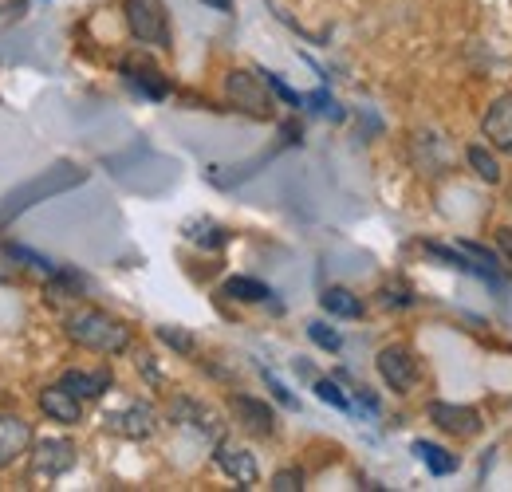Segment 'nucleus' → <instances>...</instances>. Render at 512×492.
Here are the masks:
<instances>
[{
    "instance_id": "f257e3e1",
    "label": "nucleus",
    "mask_w": 512,
    "mask_h": 492,
    "mask_svg": "<svg viewBox=\"0 0 512 492\" xmlns=\"http://www.w3.org/2000/svg\"><path fill=\"white\" fill-rule=\"evenodd\" d=\"M67 339L99 355H123L130 347V327L99 308H79L67 315Z\"/></svg>"
},
{
    "instance_id": "f03ea898",
    "label": "nucleus",
    "mask_w": 512,
    "mask_h": 492,
    "mask_svg": "<svg viewBox=\"0 0 512 492\" xmlns=\"http://www.w3.org/2000/svg\"><path fill=\"white\" fill-rule=\"evenodd\" d=\"M123 12H127L130 36L138 44L158 48V52H170L174 32H170V12H166L162 0H123Z\"/></svg>"
},
{
    "instance_id": "7ed1b4c3",
    "label": "nucleus",
    "mask_w": 512,
    "mask_h": 492,
    "mask_svg": "<svg viewBox=\"0 0 512 492\" xmlns=\"http://www.w3.org/2000/svg\"><path fill=\"white\" fill-rule=\"evenodd\" d=\"M83 182V170H75V166H56V170H44L40 178H32L28 185H20L16 193H8L4 197V205H0V221H8V217H16V213H24L28 205H36V201H44V197H52V193H64L71 185Z\"/></svg>"
},
{
    "instance_id": "20e7f679",
    "label": "nucleus",
    "mask_w": 512,
    "mask_h": 492,
    "mask_svg": "<svg viewBox=\"0 0 512 492\" xmlns=\"http://www.w3.org/2000/svg\"><path fill=\"white\" fill-rule=\"evenodd\" d=\"M264 87H268L264 75H253V71H229V79H225L229 103H233L237 111L253 115V119H272V99H268Z\"/></svg>"
},
{
    "instance_id": "39448f33",
    "label": "nucleus",
    "mask_w": 512,
    "mask_h": 492,
    "mask_svg": "<svg viewBox=\"0 0 512 492\" xmlns=\"http://www.w3.org/2000/svg\"><path fill=\"white\" fill-rule=\"evenodd\" d=\"M379 374H383V382L394 394H410L418 386V378H422V367H418V355L410 347L394 343V347L379 351Z\"/></svg>"
},
{
    "instance_id": "423d86ee",
    "label": "nucleus",
    "mask_w": 512,
    "mask_h": 492,
    "mask_svg": "<svg viewBox=\"0 0 512 492\" xmlns=\"http://www.w3.org/2000/svg\"><path fill=\"white\" fill-rule=\"evenodd\" d=\"M75 465V445L67 437H44L32 445V477L36 481H56Z\"/></svg>"
},
{
    "instance_id": "0eeeda50",
    "label": "nucleus",
    "mask_w": 512,
    "mask_h": 492,
    "mask_svg": "<svg viewBox=\"0 0 512 492\" xmlns=\"http://www.w3.org/2000/svg\"><path fill=\"white\" fill-rule=\"evenodd\" d=\"M213 461H217V469H221L225 477H233L241 489H253L256 481H260L256 457L249 453V449L233 445V441H217V453H213Z\"/></svg>"
},
{
    "instance_id": "6e6552de",
    "label": "nucleus",
    "mask_w": 512,
    "mask_h": 492,
    "mask_svg": "<svg viewBox=\"0 0 512 492\" xmlns=\"http://www.w3.org/2000/svg\"><path fill=\"white\" fill-rule=\"evenodd\" d=\"M229 410H233V418L241 422V430L256 433V437H272V433H276V414H272V406H264L253 394H233V398H229Z\"/></svg>"
},
{
    "instance_id": "1a4fd4ad",
    "label": "nucleus",
    "mask_w": 512,
    "mask_h": 492,
    "mask_svg": "<svg viewBox=\"0 0 512 492\" xmlns=\"http://www.w3.org/2000/svg\"><path fill=\"white\" fill-rule=\"evenodd\" d=\"M481 134L489 138L493 150L501 154H512V91L509 95H497L481 119Z\"/></svg>"
},
{
    "instance_id": "9d476101",
    "label": "nucleus",
    "mask_w": 512,
    "mask_h": 492,
    "mask_svg": "<svg viewBox=\"0 0 512 492\" xmlns=\"http://www.w3.org/2000/svg\"><path fill=\"white\" fill-rule=\"evenodd\" d=\"M430 422L438 430L453 433V437H473V433H481V426H485L473 406H453V402H430Z\"/></svg>"
},
{
    "instance_id": "9b49d317",
    "label": "nucleus",
    "mask_w": 512,
    "mask_h": 492,
    "mask_svg": "<svg viewBox=\"0 0 512 492\" xmlns=\"http://www.w3.org/2000/svg\"><path fill=\"white\" fill-rule=\"evenodd\" d=\"M32 449V426L20 414H0V469L20 461Z\"/></svg>"
},
{
    "instance_id": "f8f14e48",
    "label": "nucleus",
    "mask_w": 512,
    "mask_h": 492,
    "mask_svg": "<svg viewBox=\"0 0 512 492\" xmlns=\"http://www.w3.org/2000/svg\"><path fill=\"white\" fill-rule=\"evenodd\" d=\"M40 410H44L52 422H60V426H75V422L83 418L79 394H71L64 382H60V386H44V390H40Z\"/></svg>"
},
{
    "instance_id": "ddd939ff",
    "label": "nucleus",
    "mask_w": 512,
    "mask_h": 492,
    "mask_svg": "<svg viewBox=\"0 0 512 492\" xmlns=\"http://www.w3.org/2000/svg\"><path fill=\"white\" fill-rule=\"evenodd\" d=\"M107 426L119 433V437L142 441V437H150V433H154V410H150L146 402H130V406H123L119 414H111V418H107Z\"/></svg>"
},
{
    "instance_id": "4468645a",
    "label": "nucleus",
    "mask_w": 512,
    "mask_h": 492,
    "mask_svg": "<svg viewBox=\"0 0 512 492\" xmlns=\"http://www.w3.org/2000/svg\"><path fill=\"white\" fill-rule=\"evenodd\" d=\"M123 75H127L138 91H146L150 99H166V91H170L166 75L146 60V56H127V60H123Z\"/></svg>"
},
{
    "instance_id": "2eb2a0df",
    "label": "nucleus",
    "mask_w": 512,
    "mask_h": 492,
    "mask_svg": "<svg viewBox=\"0 0 512 492\" xmlns=\"http://www.w3.org/2000/svg\"><path fill=\"white\" fill-rule=\"evenodd\" d=\"M64 386L79 398H103L111 390V370H67Z\"/></svg>"
},
{
    "instance_id": "dca6fc26",
    "label": "nucleus",
    "mask_w": 512,
    "mask_h": 492,
    "mask_svg": "<svg viewBox=\"0 0 512 492\" xmlns=\"http://www.w3.org/2000/svg\"><path fill=\"white\" fill-rule=\"evenodd\" d=\"M320 304L327 315H339V319H359L363 315V300L351 288H327L320 296Z\"/></svg>"
},
{
    "instance_id": "f3484780",
    "label": "nucleus",
    "mask_w": 512,
    "mask_h": 492,
    "mask_svg": "<svg viewBox=\"0 0 512 492\" xmlns=\"http://www.w3.org/2000/svg\"><path fill=\"white\" fill-rule=\"evenodd\" d=\"M225 296H229V300H241V304H260V300H268L272 292H268V284H260V280L233 276V280H225Z\"/></svg>"
},
{
    "instance_id": "a211bd4d",
    "label": "nucleus",
    "mask_w": 512,
    "mask_h": 492,
    "mask_svg": "<svg viewBox=\"0 0 512 492\" xmlns=\"http://www.w3.org/2000/svg\"><path fill=\"white\" fill-rule=\"evenodd\" d=\"M414 453H418V457L430 465V473H434V477H449V473L457 469V461L449 457L442 445H430V441H414Z\"/></svg>"
},
{
    "instance_id": "6ab92c4d",
    "label": "nucleus",
    "mask_w": 512,
    "mask_h": 492,
    "mask_svg": "<svg viewBox=\"0 0 512 492\" xmlns=\"http://www.w3.org/2000/svg\"><path fill=\"white\" fill-rule=\"evenodd\" d=\"M170 418H174V422H190L197 430H213V414H209L205 406L190 402V398H178V402L170 406Z\"/></svg>"
},
{
    "instance_id": "aec40b11",
    "label": "nucleus",
    "mask_w": 512,
    "mask_h": 492,
    "mask_svg": "<svg viewBox=\"0 0 512 492\" xmlns=\"http://www.w3.org/2000/svg\"><path fill=\"white\" fill-rule=\"evenodd\" d=\"M465 158H469V166L477 170V178H485V182H493V185L501 182V162H497L485 146H469V150H465Z\"/></svg>"
},
{
    "instance_id": "412c9836",
    "label": "nucleus",
    "mask_w": 512,
    "mask_h": 492,
    "mask_svg": "<svg viewBox=\"0 0 512 492\" xmlns=\"http://www.w3.org/2000/svg\"><path fill=\"white\" fill-rule=\"evenodd\" d=\"M8 256H16V260H24L28 268H36V272H44V276H60V268L48 260V256H36V252H28V248L20 245H8Z\"/></svg>"
},
{
    "instance_id": "4be33fe9",
    "label": "nucleus",
    "mask_w": 512,
    "mask_h": 492,
    "mask_svg": "<svg viewBox=\"0 0 512 492\" xmlns=\"http://www.w3.org/2000/svg\"><path fill=\"white\" fill-rule=\"evenodd\" d=\"M158 339H162L166 347L182 351V355H193V351H197V343H193L190 331H178V327H158Z\"/></svg>"
},
{
    "instance_id": "5701e85b",
    "label": "nucleus",
    "mask_w": 512,
    "mask_h": 492,
    "mask_svg": "<svg viewBox=\"0 0 512 492\" xmlns=\"http://www.w3.org/2000/svg\"><path fill=\"white\" fill-rule=\"evenodd\" d=\"M308 335H312V343H316V347H323V351H331V355H335V351L343 347L339 331H331L327 323H308Z\"/></svg>"
},
{
    "instance_id": "b1692460",
    "label": "nucleus",
    "mask_w": 512,
    "mask_h": 492,
    "mask_svg": "<svg viewBox=\"0 0 512 492\" xmlns=\"http://www.w3.org/2000/svg\"><path fill=\"white\" fill-rule=\"evenodd\" d=\"M272 492H300L304 489V469H280V473H272Z\"/></svg>"
},
{
    "instance_id": "393cba45",
    "label": "nucleus",
    "mask_w": 512,
    "mask_h": 492,
    "mask_svg": "<svg viewBox=\"0 0 512 492\" xmlns=\"http://www.w3.org/2000/svg\"><path fill=\"white\" fill-rule=\"evenodd\" d=\"M316 394H320L327 406H335V410H351L347 394H343V390H339V382H331V378H320V382H316Z\"/></svg>"
},
{
    "instance_id": "a878e982",
    "label": "nucleus",
    "mask_w": 512,
    "mask_h": 492,
    "mask_svg": "<svg viewBox=\"0 0 512 492\" xmlns=\"http://www.w3.org/2000/svg\"><path fill=\"white\" fill-rule=\"evenodd\" d=\"M260 75H264V83H268V87H272V91H276V95H280L288 107H300V103H304V99H300V95H296V91H292V87H288L280 75H272V71H260Z\"/></svg>"
},
{
    "instance_id": "bb28decb",
    "label": "nucleus",
    "mask_w": 512,
    "mask_h": 492,
    "mask_svg": "<svg viewBox=\"0 0 512 492\" xmlns=\"http://www.w3.org/2000/svg\"><path fill=\"white\" fill-rule=\"evenodd\" d=\"M264 378H268V386H272V394H276V398H280V402H284V406H296V398H292V394H288V390H284V382H276V378H272V374H264Z\"/></svg>"
},
{
    "instance_id": "cd10ccee",
    "label": "nucleus",
    "mask_w": 512,
    "mask_h": 492,
    "mask_svg": "<svg viewBox=\"0 0 512 492\" xmlns=\"http://www.w3.org/2000/svg\"><path fill=\"white\" fill-rule=\"evenodd\" d=\"M497 237H501V248H505V252H509V260H512V229H501V233H497Z\"/></svg>"
},
{
    "instance_id": "c85d7f7f",
    "label": "nucleus",
    "mask_w": 512,
    "mask_h": 492,
    "mask_svg": "<svg viewBox=\"0 0 512 492\" xmlns=\"http://www.w3.org/2000/svg\"><path fill=\"white\" fill-rule=\"evenodd\" d=\"M205 4H213V8H221V12H229V8H233V0H205Z\"/></svg>"
}]
</instances>
